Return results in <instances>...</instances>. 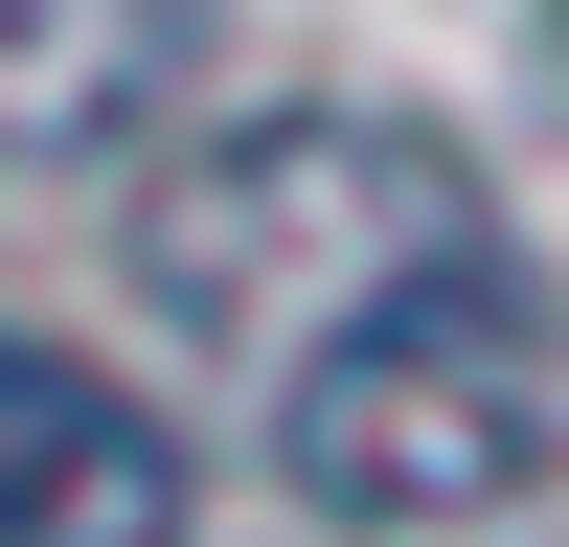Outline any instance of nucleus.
Listing matches in <instances>:
<instances>
[{
    "label": "nucleus",
    "mask_w": 569,
    "mask_h": 547,
    "mask_svg": "<svg viewBox=\"0 0 569 547\" xmlns=\"http://www.w3.org/2000/svg\"><path fill=\"white\" fill-rule=\"evenodd\" d=\"M114 251H137V297H160V342L251 410L273 365H319L365 297L501 251V206H479V160H456L433 115L297 91V115H206V137H160V182H137Z\"/></svg>",
    "instance_id": "obj_1"
},
{
    "label": "nucleus",
    "mask_w": 569,
    "mask_h": 547,
    "mask_svg": "<svg viewBox=\"0 0 569 547\" xmlns=\"http://www.w3.org/2000/svg\"><path fill=\"white\" fill-rule=\"evenodd\" d=\"M0 547H182V434L91 342L0 319Z\"/></svg>",
    "instance_id": "obj_3"
},
{
    "label": "nucleus",
    "mask_w": 569,
    "mask_h": 547,
    "mask_svg": "<svg viewBox=\"0 0 569 547\" xmlns=\"http://www.w3.org/2000/svg\"><path fill=\"white\" fill-rule=\"evenodd\" d=\"M206 69V0H0V160H137Z\"/></svg>",
    "instance_id": "obj_4"
},
{
    "label": "nucleus",
    "mask_w": 569,
    "mask_h": 547,
    "mask_svg": "<svg viewBox=\"0 0 569 547\" xmlns=\"http://www.w3.org/2000/svg\"><path fill=\"white\" fill-rule=\"evenodd\" d=\"M251 456L319 525H525L569 479V319L525 297V251H456L410 297H365L319 365H273Z\"/></svg>",
    "instance_id": "obj_2"
}]
</instances>
